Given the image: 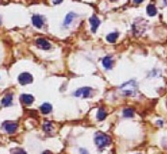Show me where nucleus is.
<instances>
[{"label":"nucleus","mask_w":167,"mask_h":154,"mask_svg":"<svg viewBox=\"0 0 167 154\" xmlns=\"http://www.w3.org/2000/svg\"><path fill=\"white\" fill-rule=\"evenodd\" d=\"M111 142V138L108 135L104 133H97L95 136V144L98 145V148H103L107 146Z\"/></svg>","instance_id":"f257e3e1"},{"label":"nucleus","mask_w":167,"mask_h":154,"mask_svg":"<svg viewBox=\"0 0 167 154\" xmlns=\"http://www.w3.org/2000/svg\"><path fill=\"white\" fill-rule=\"evenodd\" d=\"M120 89L123 91V94H125L127 95H133L135 94V93L136 91L137 86L135 81H129V82H126L125 84H123Z\"/></svg>","instance_id":"f03ea898"},{"label":"nucleus","mask_w":167,"mask_h":154,"mask_svg":"<svg viewBox=\"0 0 167 154\" xmlns=\"http://www.w3.org/2000/svg\"><path fill=\"white\" fill-rule=\"evenodd\" d=\"M92 89L89 87H84V88H80L77 91H75L74 95L77 97H82V98H88L90 96L91 94Z\"/></svg>","instance_id":"7ed1b4c3"},{"label":"nucleus","mask_w":167,"mask_h":154,"mask_svg":"<svg viewBox=\"0 0 167 154\" xmlns=\"http://www.w3.org/2000/svg\"><path fill=\"white\" fill-rule=\"evenodd\" d=\"M19 81L21 85H26V84H30L33 81V77L30 73L23 72L19 76Z\"/></svg>","instance_id":"20e7f679"},{"label":"nucleus","mask_w":167,"mask_h":154,"mask_svg":"<svg viewBox=\"0 0 167 154\" xmlns=\"http://www.w3.org/2000/svg\"><path fill=\"white\" fill-rule=\"evenodd\" d=\"M3 127L4 129L8 132L9 134H13L16 132V128H17V124L16 122H7L3 124Z\"/></svg>","instance_id":"39448f33"},{"label":"nucleus","mask_w":167,"mask_h":154,"mask_svg":"<svg viewBox=\"0 0 167 154\" xmlns=\"http://www.w3.org/2000/svg\"><path fill=\"white\" fill-rule=\"evenodd\" d=\"M37 45H38V47H39V48L44 49V50L49 49L50 47H51L49 42H47L44 39H38L37 40Z\"/></svg>","instance_id":"423d86ee"},{"label":"nucleus","mask_w":167,"mask_h":154,"mask_svg":"<svg viewBox=\"0 0 167 154\" xmlns=\"http://www.w3.org/2000/svg\"><path fill=\"white\" fill-rule=\"evenodd\" d=\"M32 21H33V24H34L36 27H38V28H41L42 27L43 19H42V17L41 16H39V14H35V16H33Z\"/></svg>","instance_id":"0eeeda50"},{"label":"nucleus","mask_w":167,"mask_h":154,"mask_svg":"<svg viewBox=\"0 0 167 154\" xmlns=\"http://www.w3.org/2000/svg\"><path fill=\"white\" fill-rule=\"evenodd\" d=\"M90 24H91V31L92 32H96L98 26L100 25V20L96 16H92L90 17Z\"/></svg>","instance_id":"6e6552de"},{"label":"nucleus","mask_w":167,"mask_h":154,"mask_svg":"<svg viewBox=\"0 0 167 154\" xmlns=\"http://www.w3.org/2000/svg\"><path fill=\"white\" fill-rule=\"evenodd\" d=\"M102 64L106 69H111L112 68V65H113V62H112L111 57H105L102 61Z\"/></svg>","instance_id":"1a4fd4ad"},{"label":"nucleus","mask_w":167,"mask_h":154,"mask_svg":"<svg viewBox=\"0 0 167 154\" xmlns=\"http://www.w3.org/2000/svg\"><path fill=\"white\" fill-rule=\"evenodd\" d=\"M20 99L24 104L29 105V104H31L33 101H34V97H33L31 94H22L20 96Z\"/></svg>","instance_id":"9d476101"},{"label":"nucleus","mask_w":167,"mask_h":154,"mask_svg":"<svg viewBox=\"0 0 167 154\" xmlns=\"http://www.w3.org/2000/svg\"><path fill=\"white\" fill-rule=\"evenodd\" d=\"M12 102H13V95L9 94L4 96V98L2 99V105L7 107V106H10L12 105Z\"/></svg>","instance_id":"9b49d317"},{"label":"nucleus","mask_w":167,"mask_h":154,"mask_svg":"<svg viewBox=\"0 0 167 154\" xmlns=\"http://www.w3.org/2000/svg\"><path fill=\"white\" fill-rule=\"evenodd\" d=\"M146 11H147V14H149L150 17H154L157 14V8L153 5V4H150V5H148L147 6V8H146Z\"/></svg>","instance_id":"f8f14e48"},{"label":"nucleus","mask_w":167,"mask_h":154,"mask_svg":"<svg viewBox=\"0 0 167 154\" xmlns=\"http://www.w3.org/2000/svg\"><path fill=\"white\" fill-rule=\"evenodd\" d=\"M41 111L43 114H48V113H50L52 111V106L50 105L49 103H43L41 106Z\"/></svg>","instance_id":"ddd939ff"},{"label":"nucleus","mask_w":167,"mask_h":154,"mask_svg":"<svg viewBox=\"0 0 167 154\" xmlns=\"http://www.w3.org/2000/svg\"><path fill=\"white\" fill-rule=\"evenodd\" d=\"M76 17H77V14H74V13H69V14H68L67 16H66V17H65L64 25H66V26H67V25H69V24L72 22V21H73V18Z\"/></svg>","instance_id":"4468645a"},{"label":"nucleus","mask_w":167,"mask_h":154,"mask_svg":"<svg viewBox=\"0 0 167 154\" xmlns=\"http://www.w3.org/2000/svg\"><path fill=\"white\" fill-rule=\"evenodd\" d=\"M118 38V33H111L107 36V41L108 42H114Z\"/></svg>","instance_id":"2eb2a0df"},{"label":"nucleus","mask_w":167,"mask_h":154,"mask_svg":"<svg viewBox=\"0 0 167 154\" xmlns=\"http://www.w3.org/2000/svg\"><path fill=\"white\" fill-rule=\"evenodd\" d=\"M106 116H107L106 111H105L103 108H100L99 111H98V113H97V119L99 120H103L105 118H106Z\"/></svg>","instance_id":"dca6fc26"},{"label":"nucleus","mask_w":167,"mask_h":154,"mask_svg":"<svg viewBox=\"0 0 167 154\" xmlns=\"http://www.w3.org/2000/svg\"><path fill=\"white\" fill-rule=\"evenodd\" d=\"M123 116L125 118H132V117H133V110L131 108H126L123 111Z\"/></svg>","instance_id":"f3484780"},{"label":"nucleus","mask_w":167,"mask_h":154,"mask_svg":"<svg viewBox=\"0 0 167 154\" xmlns=\"http://www.w3.org/2000/svg\"><path fill=\"white\" fill-rule=\"evenodd\" d=\"M43 128H44V130L46 132H50V131H52V124L51 122H45L44 123V125H43Z\"/></svg>","instance_id":"a211bd4d"},{"label":"nucleus","mask_w":167,"mask_h":154,"mask_svg":"<svg viewBox=\"0 0 167 154\" xmlns=\"http://www.w3.org/2000/svg\"><path fill=\"white\" fill-rule=\"evenodd\" d=\"M14 154H26V153H25V151H23V150L19 149V150H17V151L14 153Z\"/></svg>","instance_id":"6ab92c4d"},{"label":"nucleus","mask_w":167,"mask_h":154,"mask_svg":"<svg viewBox=\"0 0 167 154\" xmlns=\"http://www.w3.org/2000/svg\"><path fill=\"white\" fill-rule=\"evenodd\" d=\"M61 1H63V0H53V3L57 5V4H60Z\"/></svg>","instance_id":"aec40b11"},{"label":"nucleus","mask_w":167,"mask_h":154,"mask_svg":"<svg viewBox=\"0 0 167 154\" xmlns=\"http://www.w3.org/2000/svg\"><path fill=\"white\" fill-rule=\"evenodd\" d=\"M144 0H133V2L136 3V4H140V3H142Z\"/></svg>","instance_id":"412c9836"},{"label":"nucleus","mask_w":167,"mask_h":154,"mask_svg":"<svg viewBox=\"0 0 167 154\" xmlns=\"http://www.w3.org/2000/svg\"><path fill=\"white\" fill-rule=\"evenodd\" d=\"M80 151L82 152V154H88V151H86V150H85V149H83V148L80 149Z\"/></svg>","instance_id":"4be33fe9"},{"label":"nucleus","mask_w":167,"mask_h":154,"mask_svg":"<svg viewBox=\"0 0 167 154\" xmlns=\"http://www.w3.org/2000/svg\"><path fill=\"white\" fill-rule=\"evenodd\" d=\"M42 154H51V153H50L49 151H45V152H43Z\"/></svg>","instance_id":"5701e85b"},{"label":"nucleus","mask_w":167,"mask_h":154,"mask_svg":"<svg viewBox=\"0 0 167 154\" xmlns=\"http://www.w3.org/2000/svg\"><path fill=\"white\" fill-rule=\"evenodd\" d=\"M158 125H162V122H158Z\"/></svg>","instance_id":"b1692460"},{"label":"nucleus","mask_w":167,"mask_h":154,"mask_svg":"<svg viewBox=\"0 0 167 154\" xmlns=\"http://www.w3.org/2000/svg\"><path fill=\"white\" fill-rule=\"evenodd\" d=\"M163 2H164V4L167 6V0H163Z\"/></svg>","instance_id":"393cba45"},{"label":"nucleus","mask_w":167,"mask_h":154,"mask_svg":"<svg viewBox=\"0 0 167 154\" xmlns=\"http://www.w3.org/2000/svg\"><path fill=\"white\" fill-rule=\"evenodd\" d=\"M0 24H1V17H0Z\"/></svg>","instance_id":"a878e982"},{"label":"nucleus","mask_w":167,"mask_h":154,"mask_svg":"<svg viewBox=\"0 0 167 154\" xmlns=\"http://www.w3.org/2000/svg\"><path fill=\"white\" fill-rule=\"evenodd\" d=\"M111 1H116V0H111Z\"/></svg>","instance_id":"bb28decb"},{"label":"nucleus","mask_w":167,"mask_h":154,"mask_svg":"<svg viewBox=\"0 0 167 154\" xmlns=\"http://www.w3.org/2000/svg\"><path fill=\"white\" fill-rule=\"evenodd\" d=\"M138 154H139V153H138Z\"/></svg>","instance_id":"cd10ccee"}]
</instances>
